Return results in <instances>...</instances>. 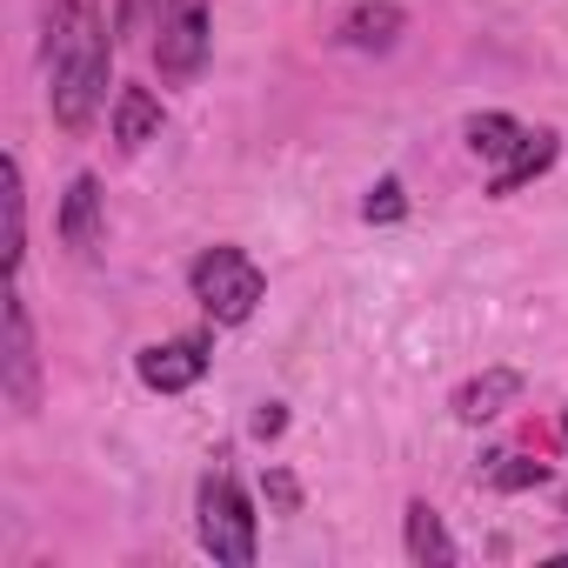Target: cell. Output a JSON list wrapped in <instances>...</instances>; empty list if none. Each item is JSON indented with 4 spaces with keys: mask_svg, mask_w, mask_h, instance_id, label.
Returning <instances> with one entry per match:
<instances>
[{
    "mask_svg": "<svg viewBox=\"0 0 568 568\" xmlns=\"http://www.w3.org/2000/svg\"><path fill=\"white\" fill-rule=\"evenodd\" d=\"M48 68H54V121L68 134H81L94 121V108L108 101V61H114V41H108V21L94 8H81L68 21V34H54L48 48Z\"/></svg>",
    "mask_w": 568,
    "mask_h": 568,
    "instance_id": "obj_1",
    "label": "cell"
},
{
    "mask_svg": "<svg viewBox=\"0 0 568 568\" xmlns=\"http://www.w3.org/2000/svg\"><path fill=\"white\" fill-rule=\"evenodd\" d=\"M187 288H194V302L207 308V322L234 328V322H247V315L261 308L267 274H261L254 254H241V247H207V254L187 267Z\"/></svg>",
    "mask_w": 568,
    "mask_h": 568,
    "instance_id": "obj_2",
    "label": "cell"
},
{
    "mask_svg": "<svg viewBox=\"0 0 568 568\" xmlns=\"http://www.w3.org/2000/svg\"><path fill=\"white\" fill-rule=\"evenodd\" d=\"M194 508H201V548H207L221 568H247V561H254V508H247L241 481L207 475Z\"/></svg>",
    "mask_w": 568,
    "mask_h": 568,
    "instance_id": "obj_3",
    "label": "cell"
},
{
    "mask_svg": "<svg viewBox=\"0 0 568 568\" xmlns=\"http://www.w3.org/2000/svg\"><path fill=\"white\" fill-rule=\"evenodd\" d=\"M154 68L168 88H187L201 68H207V48H214V21H207V0H168L161 8V28H154Z\"/></svg>",
    "mask_w": 568,
    "mask_h": 568,
    "instance_id": "obj_4",
    "label": "cell"
},
{
    "mask_svg": "<svg viewBox=\"0 0 568 568\" xmlns=\"http://www.w3.org/2000/svg\"><path fill=\"white\" fill-rule=\"evenodd\" d=\"M0 388L21 415L41 408V355H34V322L21 288H8V308H0Z\"/></svg>",
    "mask_w": 568,
    "mask_h": 568,
    "instance_id": "obj_5",
    "label": "cell"
},
{
    "mask_svg": "<svg viewBox=\"0 0 568 568\" xmlns=\"http://www.w3.org/2000/svg\"><path fill=\"white\" fill-rule=\"evenodd\" d=\"M134 368H141V382H148L154 395H181V388H194V382L207 375V342H201V335H187V342H154V348L134 355Z\"/></svg>",
    "mask_w": 568,
    "mask_h": 568,
    "instance_id": "obj_6",
    "label": "cell"
},
{
    "mask_svg": "<svg viewBox=\"0 0 568 568\" xmlns=\"http://www.w3.org/2000/svg\"><path fill=\"white\" fill-rule=\"evenodd\" d=\"M108 234V214H101V181L94 174H74L68 181V201H61V241L74 254H94Z\"/></svg>",
    "mask_w": 568,
    "mask_h": 568,
    "instance_id": "obj_7",
    "label": "cell"
},
{
    "mask_svg": "<svg viewBox=\"0 0 568 568\" xmlns=\"http://www.w3.org/2000/svg\"><path fill=\"white\" fill-rule=\"evenodd\" d=\"M515 395H521V375H515V368H481V375H468V382L455 388V422L481 428V422H495Z\"/></svg>",
    "mask_w": 568,
    "mask_h": 568,
    "instance_id": "obj_8",
    "label": "cell"
},
{
    "mask_svg": "<svg viewBox=\"0 0 568 568\" xmlns=\"http://www.w3.org/2000/svg\"><path fill=\"white\" fill-rule=\"evenodd\" d=\"M555 154H561V141H555L548 128L521 134V141H515V154H508V161H495V181H488V194H521L528 181H541V174L555 168Z\"/></svg>",
    "mask_w": 568,
    "mask_h": 568,
    "instance_id": "obj_9",
    "label": "cell"
},
{
    "mask_svg": "<svg viewBox=\"0 0 568 568\" xmlns=\"http://www.w3.org/2000/svg\"><path fill=\"white\" fill-rule=\"evenodd\" d=\"M402 28H408V14L395 8V0H362V8H348V21H342V48L388 54L402 41Z\"/></svg>",
    "mask_w": 568,
    "mask_h": 568,
    "instance_id": "obj_10",
    "label": "cell"
},
{
    "mask_svg": "<svg viewBox=\"0 0 568 568\" xmlns=\"http://www.w3.org/2000/svg\"><path fill=\"white\" fill-rule=\"evenodd\" d=\"M154 134H161V101L148 88H121L114 94V148L121 154H141Z\"/></svg>",
    "mask_w": 568,
    "mask_h": 568,
    "instance_id": "obj_11",
    "label": "cell"
},
{
    "mask_svg": "<svg viewBox=\"0 0 568 568\" xmlns=\"http://www.w3.org/2000/svg\"><path fill=\"white\" fill-rule=\"evenodd\" d=\"M408 555H415V561H428V568H448V561H462L455 535L442 528V515H435L428 501H408Z\"/></svg>",
    "mask_w": 568,
    "mask_h": 568,
    "instance_id": "obj_12",
    "label": "cell"
},
{
    "mask_svg": "<svg viewBox=\"0 0 568 568\" xmlns=\"http://www.w3.org/2000/svg\"><path fill=\"white\" fill-rule=\"evenodd\" d=\"M0 207H8V274H21V254H28V187H21V161L8 154L0 161Z\"/></svg>",
    "mask_w": 568,
    "mask_h": 568,
    "instance_id": "obj_13",
    "label": "cell"
},
{
    "mask_svg": "<svg viewBox=\"0 0 568 568\" xmlns=\"http://www.w3.org/2000/svg\"><path fill=\"white\" fill-rule=\"evenodd\" d=\"M515 141H521V121H515V114H475V121H468V148H475V161H508Z\"/></svg>",
    "mask_w": 568,
    "mask_h": 568,
    "instance_id": "obj_14",
    "label": "cell"
},
{
    "mask_svg": "<svg viewBox=\"0 0 568 568\" xmlns=\"http://www.w3.org/2000/svg\"><path fill=\"white\" fill-rule=\"evenodd\" d=\"M481 481L501 488V495H521V488H541V481H548V462H528V455H488V462H481Z\"/></svg>",
    "mask_w": 568,
    "mask_h": 568,
    "instance_id": "obj_15",
    "label": "cell"
},
{
    "mask_svg": "<svg viewBox=\"0 0 568 568\" xmlns=\"http://www.w3.org/2000/svg\"><path fill=\"white\" fill-rule=\"evenodd\" d=\"M161 8H168V0H121V8H114V41L154 34V28H161Z\"/></svg>",
    "mask_w": 568,
    "mask_h": 568,
    "instance_id": "obj_16",
    "label": "cell"
},
{
    "mask_svg": "<svg viewBox=\"0 0 568 568\" xmlns=\"http://www.w3.org/2000/svg\"><path fill=\"white\" fill-rule=\"evenodd\" d=\"M408 214V194H402V181H382V187H368V201H362V221H402Z\"/></svg>",
    "mask_w": 568,
    "mask_h": 568,
    "instance_id": "obj_17",
    "label": "cell"
},
{
    "mask_svg": "<svg viewBox=\"0 0 568 568\" xmlns=\"http://www.w3.org/2000/svg\"><path fill=\"white\" fill-rule=\"evenodd\" d=\"M267 501H274L281 515H295V508H302V481H295L288 468H267Z\"/></svg>",
    "mask_w": 568,
    "mask_h": 568,
    "instance_id": "obj_18",
    "label": "cell"
},
{
    "mask_svg": "<svg viewBox=\"0 0 568 568\" xmlns=\"http://www.w3.org/2000/svg\"><path fill=\"white\" fill-rule=\"evenodd\" d=\"M281 428H288V408H281V402H261V408H254V435H261V442H274Z\"/></svg>",
    "mask_w": 568,
    "mask_h": 568,
    "instance_id": "obj_19",
    "label": "cell"
},
{
    "mask_svg": "<svg viewBox=\"0 0 568 568\" xmlns=\"http://www.w3.org/2000/svg\"><path fill=\"white\" fill-rule=\"evenodd\" d=\"M561 442H568V415H561Z\"/></svg>",
    "mask_w": 568,
    "mask_h": 568,
    "instance_id": "obj_20",
    "label": "cell"
}]
</instances>
